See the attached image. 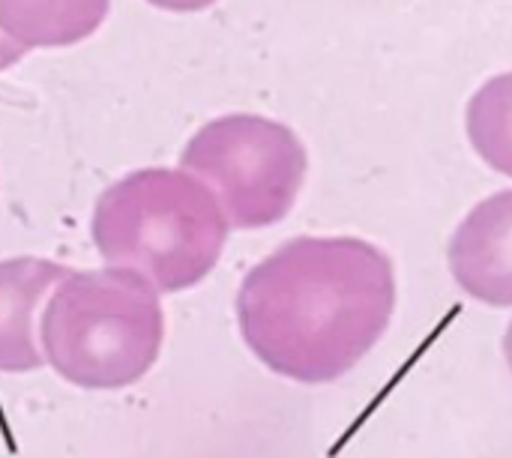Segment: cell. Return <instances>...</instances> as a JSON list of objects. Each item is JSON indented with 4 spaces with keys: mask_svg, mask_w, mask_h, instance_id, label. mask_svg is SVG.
I'll return each mask as SVG.
<instances>
[{
    "mask_svg": "<svg viewBox=\"0 0 512 458\" xmlns=\"http://www.w3.org/2000/svg\"><path fill=\"white\" fill-rule=\"evenodd\" d=\"M393 309V261L357 237L288 240L237 291V324L249 351L300 384L348 375L381 342Z\"/></svg>",
    "mask_w": 512,
    "mask_h": 458,
    "instance_id": "cell-1",
    "label": "cell"
},
{
    "mask_svg": "<svg viewBox=\"0 0 512 458\" xmlns=\"http://www.w3.org/2000/svg\"><path fill=\"white\" fill-rule=\"evenodd\" d=\"M228 228L216 195L183 168L126 174L99 195L90 222L105 267L132 270L159 294H177L207 279Z\"/></svg>",
    "mask_w": 512,
    "mask_h": 458,
    "instance_id": "cell-2",
    "label": "cell"
},
{
    "mask_svg": "<svg viewBox=\"0 0 512 458\" xmlns=\"http://www.w3.org/2000/svg\"><path fill=\"white\" fill-rule=\"evenodd\" d=\"M165 312L159 291L132 270H69L39 315L45 366L81 390H123L159 360Z\"/></svg>",
    "mask_w": 512,
    "mask_h": 458,
    "instance_id": "cell-3",
    "label": "cell"
},
{
    "mask_svg": "<svg viewBox=\"0 0 512 458\" xmlns=\"http://www.w3.org/2000/svg\"><path fill=\"white\" fill-rule=\"evenodd\" d=\"M306 165L300 138L258 114L210 120L180 156V168L216 195L228 225L240 231L282 222L300 195Z\"/></svg>",
    "mask_w": 512,
    "mask_h": 458,
    "instance_id": "cell-4",
    "label": "cell"
},
{
    "mask_svg": "<svg viewBox=\"0 0 512 458\" xmlns=\"http://www.w3.org/2000/svg\"><path fill=\"white\" fill-rule=\"evenodd\" d=\"M447 258L468 297L498 309L512 306V189L480 201L465 216Z\"/></svg>",
    "mask_w": 512,
    "mask_h": 458,
    "instance_id": "cell-5",
    "label": "cell"
},
{
    "mask_svg": "<svg viewBox=\"0 0 512 458\" xmlns=\"http://www.w3.org/2000/svg\"><path fill=\"white\" fill-rule=\"evenodd\" d=\"M66 276L69 270L48 258L0 261V375H24L45 366L39 315Z\"/></svg>",
    "mask_w": 512,
    "mask_h": 458,
    "instance_id": "cell-6",
    "label": "cell"
},
{
    "mask_svg": "<svg viewBox=\"0 0 512 458\" xmlns=\"http://www.w3.org/2000/svg\"><path fill=\"white\" fill-rule=\"evenodd\" d=\"M111 0H0V33L24 51L75 45L99 30Z\"/></svg>",
    "mask_w": 512,
    "mask_h": 458,
    "instance_id": "cell-7",
    "label": "cell"
},
{
    "mask_svg": "<svg viewBox=\"0 0 512 458\" xmlns=\"http://www.w3.org/2000/svg\"><path fill=\"white\" fill-rule=\"evenodd\" d=\"M468 138L483 162L512 177V72L489 78L471 96Z\"/></svg>",
    "mask_w": 512,
    "mask_h": 458,
    "instance_id": "cell-8",
    "label": "cell"
},
{
    "mask_svg": "<svg viewBox=\"0 0 512 458\" xmlns=\"http://www.w3.org/2000/svg\"><path fill=\"white\" fill-rule=\"evenodd\" d=\"M147 3L159 6V9H168V12H198V9L213 6L216 0H147Z\"/></svg>",
    "mask_w": 512,
    "mask_h": 458,
    "instance_id": "cell-9",
    "label": "cell"
},
{
    "mask_svg": "<svg viewBox=\"0 0 512 458\" xmlns=\"http://www.w3.org/2000/svg\"><path fill=\"white\" fill-rule=\"evenodd\" d=\"M24 54H27V51H24L18 42H12L9 36H3V33H0V72H3V69H9V66H15Z\"/></svg>",
    "mask_w": 512,
    "mask_h": 458,
    "instance_id": "cell-10",
    "label": "cell"
},
{
    "mask_svg": "<svg viewBox=\"0 0 512 458\" xmlns=\"http://www.w3.org/2000/svg\"><path fill=\"white\" fill-rule=\"evenodd\" d=\"M504 357H507V366L512 372V324L507 327V336H504Z\"/></svg>",
    "mask_w": 512,
    "mask_h": 458,
    "instance_id": "cell-11",
    "label": "cell"
}]
</instances>
